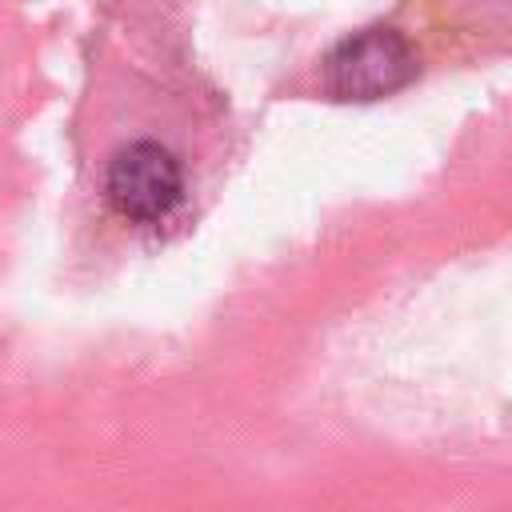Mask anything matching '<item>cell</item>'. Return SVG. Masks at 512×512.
<instances>
[{
    "label": "cell",
    "instance_id": "6da1fadb",
    "mask_svg": "<svg viewBox=\"0 0 512 512\" xmlns=\"http://www.w3.org/2000/svg\"><path fill=\"white\" fill-rule=\"evenodd\" d=\"M104 200L128 224H164L184 204V164L160 140H132L116 148L104 168Z\"/></svg>",
    "mask_w": 512,
    "mask_h": 512
},
{
    "label": "cell",
    "instance_id": "7a4b0ae2",
    "mask_svg": "<svg viewBox=\"0 0 512 512\" xmlns=\"http://www.w3.org/2000/svg\"><path fill=\"white\" fill-rule=\"evenodd\" d=\"M416 52L396 28H364L324 56V88L336 100H380L412 84Z\"/></svg>",
    "mask_w": 512,
    "mask_h": 512
}]
</instances>
